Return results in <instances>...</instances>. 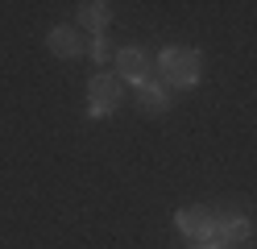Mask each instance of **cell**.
<instances>
[{"mask_svg": "<svg viewBox=\"0 0 257 249\" xmlns=\"http://www.w3.org/2000/svg\"><path fill=\"white\" fill-rule=\"evenodd\" d=\"M179 228L187 232V237H212V220H207L199 208H183L179 212Z\"/></svg>", "mask_w": 257, "mask_h": 249, "instance_id": "cell-6", "label": "cell"}, {"mask_svg": "<svg viewBox=\"0 0 257 249\" xmlns=\"http://www.w3.org/2000/svg\"><path fill=\"white\" fill-rule=\"evenodd\" d=\"M137 100H141V108L154 112V116L170 108V100H166V92L158 88V83H141V88H137Z\"/></svg>", "mask_w": 257, "mask_h": 249, "instance_id": "cell-8", "label": "cell"}, {"mask_svg": "<svg viewBox=\"0 0 257 249\" xmlns=\"http://www.w3.org/2000/svg\"><path fill=\"white\" fill-rule=\"evenodd\" d=\"M87 96H91V104H95V108H108V112H112V104L120 100V79H112V75H95V79H91V88H87Z\"/></svg>", "mask_w": 257, "mask_h": 249, "instance_id": "cell-2", "label": "cell"}, {"mask_svg": "<svg viewBox=\"0 0 257 249\" xmlns=\"http://www.w3.org/2000/svg\"><path fill=\"white\" fill-rule=\"evenodd\" d=\"M50 50H54L58 58H75L83 46H79V33H75V29L58 25V29H50Z\"/></svg>", "mask_w": 257, "mask_h": 249, "instance_id": "cell-5", "label": "cell"}, {"mask_svg": "<svg viewBox=\"0 0 257 249\" xmlns=\"http://www.w3.org/2000/svg\"><path fill=\"white\" fill-rule=\"evenodd\" d=\"M212 237H216V241H228V245H240V241L249 237V220H240V216L220 220V224H212Z\"/></svg>", "mask_w": 257, "mask_h": 249, "instance_id": "cell-7", "label": "cell"}, {"mask_svg": "<svg viewBox=\"0 0 257 249\" xmlns=\"http://www.w3.org/2000/svg\"><path fill=\"white\" fill-rule=\"evenodd\" d=\"M162 79L170 88H191V83H199V54L195 50H166L162 54Z\"/></svg>", "mask_w": 257, "mask_h": 249, "instance_id": "cell-1", "label": "cell"}, {"mask_svg": "<svg viewBox=\"0 0 257 249\" xmlns=\"http://www.w3.org/2000/svg\"><path fill=\"white\" fill-rule=\"evenodd\" d=\"M87 54H91V58H95V62H108V42H104V38H100V33H95V38H91V42H87Z\"/></svg>", "mask_w": 257, "mask_h": 249, "instance_id": "cell-9", "label": "cell"}, {"mask_svg": "<svg viewBox=\"0 0 257 249\" xmlns=\"http://www.w3.org/2000/svg\"><path fill=\"white\" fill-rule=\"evenodd\" d=\"M116 66H120V75H128V83H146V54L141 50H120L116 54Z\"/></svg>", "mask_w": 257, "mask_h": 249, "instance_id": "cell-3", "label": "cell"}, {"mask_svg": "<svg viewBox=\"0 0 257 249\" xmlns=\"http://www.w3.org/2000/svg\"><path fill=\"white\" fill-rule=\"evenodd\" d=\"M195 249H216V245H195Z\"/></svg>", "mask_w": 257, "mask_h": 249, "instance_id": "cell-10", "label": "cell"}, {"mask_svg": "<svg viewBox=\"0 0 257 249\" xmlns=\"http://www.w3.org/2000/svg\"><path fill=\"white\" fill-rule=\"evenodd\" d=\"M79 21L100 33V29L112 21V5H104V0H87V5H79Z\"/></svg>", "mask_w": 257, "mask_h": 249, "instance_id": "cell-4", "label": "cell"}]
</instances>
